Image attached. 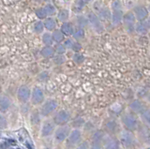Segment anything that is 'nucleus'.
I'll return each mask as SVG.
<instances>
[{
  "label": "nucleus",
  "mask_w": 150,
  "mask_h": 149,
  "mask_svg": "<svg viewBox=\"0 0 150 149\" xmlns=\"http://www.w3.org/2000/svg\"><path fill=\"white\" fill-rule=\"evenodd\" d=\"M105 129L109 133H111V134L115 133L116 129H117L116 122H115V121H112V120L108 121V122L106 123V125H105Z\"/></svg>",
  "instance_id": "nucleus-14"
},
{
  "label": "nucleus",
  "mask_w": 150,
  "mask_h": 149,
  "mask_svg": "<svg viewBox=\"0 0 150 149\" xmlns=\"http://www.w3.org/2000/svg\"><path fill=\"white\" fill-rule=\"evenodd\" d=\"M31 101L33 104L35 105H40L44 102V94L41 88L40 87H34L31 92Z\"/></svg>",
  "instance_id": "nucleus-5"
},
{
  "label": "nucleus",
  "mask_w": 150,
  "mask_h": 149,
  "mask_svg": "<svg viewBox=\"0 0 150 149\" xmlns=\"http://www.w3.org/2000/svg\"><path fill=\"white\" fill-rule=\"evenodd\" d=\"M73 60H74V62L75 63H77V64H81L83 62V60H84V57H83V55H82L81 54H74V56H73Z\"/></svg>",
  "instance_id": "nucleus-25"
},
{
  "label": "nucleus",
  "mask_w": 150,
  "mask_h": 149,
  "mask_svg": "<svg viewBox=\"0 0 150 149\" xmlns=\"http://www.w3.org/2000/svg\"><path fill=\"white\" fill-rule=\"evenodd\" d=\"M69 120H70V114L67 111L61 110L54 114L53 122L54 123V125H57L60 127V126H66V124H68Z\"/></svg>",
  "instance_id": "nucleus-3"
},
{
  "label": "nucleus",
  "mask_w": 150,
  "mask_h": 149,
  "mask_svg": "<svg viewBox=\"0 0 150 149\" xmlns=\"http://www.w3.org/2000/svg\"><path fill=\"white\" fill-rule=\"evenodd\" d=\"M36 15L40 18V19H44L47 16V13L45 8H39V10L36 11Z\"/></svg>",
  "instance_id": "nucleus-24"
},
{
  "label": "nucleus",
  "mask_w": 150,
  "mask_h": 149,
  "mask_svg": "<svg viewBox=\"0 0 150 149\" xmlns=\"http://www.w3.org/2000/svg\"><path fill=\"white\" fill-rule=\"evenodd\" d=\"M70 132V128L69 126H60L54 130V138L57 142H64L67 140Z\"/></svg>",
  "instance_id": "nucleus-4"
},
{
  "label": "nucleus",
  "mask_w": 150,
  "mask_h": 149,
  "mask_svg": "<svg viewBox=\"0 0 150 149\" xmlns=\"http://www.w3.org/2000/svg\"><path fill=\"white\" fill-rule=\"evenodd\" d=\"M135 12H136V16H137L138 19H144V18H145L147 15V11L144 7L136 8H135Z\"/></svg>",
  "instance_id": "nucleus-18"
},
{
  "label": "nucleus",
  "mask_w": 150,
  "mask_h": 149,
  "mask_svg": "<svg viewBox=\"0 0 150 149\" xmlns=\"http://www.w3.org/2000/svg\"><path fill=\"white\" fill-rule=\"evenodd\" d=\"M69 18V12L67 11H61L58 14V19L61 20V21H66Z\"/></svg>",
  "instance_id": "nucleus-27"
},
{
  "label": "nucleus",
  "mask_w": 150,
  "mask_h": 149,
  "mask_svg": "<svg viewBox=\"0 0 150 149\" xmlns=\"http://www.w3.org/2000/svg\"><path fill=\"white\" fill-rule=\"evenodd\" d=\"M102 143L106 149H120V143L116 139L112 137H103Z\"/></svg>",
  "instance_id": "nucleus-10"
},
{
  "label": "nucleus",
  "mask_w": 150,
  "mask_h": 149,
  "mask_svg": "<svg viewBox=\"0 0 150 149\" xmlns=\"http://www.w3.org/2000/svg\"><path fill=\"white\" fill-rule=\"evenodd\" d=\"M122 124L127 131H133L138 127V120L133 114H125L122 116Z\"/></svg>",
  "instance_id": "nucleus-2"
},
{
  "label": "nucleus",
  "mask_w": 150,
  "mask_h": 149,
  "mask_svg": "<svg viewBox=\"0 0 150 149\" xmlns=\"http://www.w3.org/2000/svg\"><path fill=\"white\" fill-rule=\"evenodd\" d=\"M141 115H142V119L144 120V122L145 123H149V112L148 110H144V112L141 113Z\"/></svg>",
  "instance_id": "nucleus-30"
},
{
  "label": "nucleus",
  "mask_w": 150,
  "mask_h": 149,
  "mask_svg": "<svg viewBox=\"0 0 150 149\" xmlns=\"http://www.w3.org/2000/svg\"><path fill=\"white\" fill-rule=\"evenodd\" d=\"M11 106V100L7 96L0 97V112H6Z\"/></svg>",
  "instance_id": "nucleus-11"
},
{
  "label": "nucleus",
  "mask_w": 150,
  "mask_h": 149,
  "mask_svg": "<svg viewBox=\"0 0 150 149\" xmlns=\"http://www.w3.org/2000/svg\"><path fill=\"white\" fill-rule=\"evenodd\" d=\"M76 149H89V144L86 141H84L81 143H79V145Z\"/></svg>",
  "instance_id": "nucleus-36"
},
{
  "label": "nucleus",
  "mask_w": 150,
  "mask_h": 149,
  "mask_svg": "<svg viewBox=\"0 0 150 149\" xmlns=\"http://www.w3.org/2000/svg\"><path fill=\"white\" fill-rule=\"evenodd\" d=\"M81 140H82V133L79 129H75L73 130H70L69 135L67 138L68 145L69 146L76 145V144H79V143L81 142Z\"/></svg>",
  "instance_id": "nucleus-7"
},
{
  "label": "nucleus",
  "mask_w": 150,
  "mask_h": 149,
  "mask_svg": "<svg viewBox=\"0 0 150 149\" xmlns=\"http://www.w3.org/2000/svg\"><path fill=\"white\" fill-rule=\"evenodd\" d=\"M52 38H53V40L56 41V42H61V41L64 40V35L60 30H55L54 32L53 36H52Z\"/></svg>",
  "instance_id": "nucleus-20"
},
{
  "label": "nucleus",
  "mask_w": 150,
  "mask_h": 149,
  "mask_svg": "<svg viewBox=\"0 0 150 149\" xmlns=\"http://www.w3.org/2000/svg\"><path fill=\"white\" fill-rule=\"evenodd\" d=\"M40 114L39 111H33L32 114H31V116H30V122L33 126H37L39 125L40 122Z\"/></svg>",
  "instance_id": "nucleus-13"
},
{
  "label": "nucleus",
  "mask_w": 150,
  "mask_h": 149,
  "mask_svg": "<svg viewBox=\"0 0 150 149\" xmlns=\"http://www.w3.org/2000/svg\"><path fill=\"white\" fill-rule=\"evenodd\" d=\"M72 44H73V42H72V41L71 40H67V41H66V42H65V47H69V48H71L72 47Z\"/></svg>",
  "instance_id": "nucleus-38"
},
{
  "label": "nucleus",
  "mask_w": 150,
  "mask_h": 149,
  "mask_svg": "<svg viewBox=\"0 0 150 149\" xmlns=\"http://www.w3.org/2000/svg\"><path fill=\"white\" fill-rule=\"evenodd\" d=\"M25 145L27 146V148H28V149H33V147H32V146H30V144L28 143H25Z\"/></svg>",
  "instance_id": "nucleus-39"
},
{
  "label": "nucleus",
  "mask_w": 150,
  "mask_h": 149,
  "mask_svg": "<svg viewBox=\"0 0 150 149\" xmlns=\"http://www.w3.org/2000/svg\"><path fill=\"white\" fill-rule=\"evenodd\" d=\"M61 32L65 35H71L73 33V27L69 23H65L61 27Z\"/></svg>",
  "instance_id": "nucleus-16"
},
{
  "label": "nucleus",
  "mask_w": 150,
  "mask_h": 149,
  "mask_svg": "<svg viewBox=\"0 0 150 149\" xmlns=\"http://www.w3.org/2000/svg\"><path fill=\"white\" fill-rule=\"evenodd\" d=\"M129 108L133 113H136V114H141L142 112H144L145 110L144 105L140 100H133L129 104Z\"/></svg>",
  "instance_id": "nucleus-12"
},
{
  "label": "nucleus",
  "mask_w": 150,
  "mask_h": 149,
  "mask_svg": "<svg viewBox=\"0 0 150 149\" xmlns=\"http://www.w3.org/2000/svg\"><path fill=\"white\" fill-rule=\"evenodd\" d=\"M30 95H31V90L30 88L26 85H22L18 89L17 92V97L19 101H21L22 103H25L30 100Z\"/></svg>",
  "instance_id": "nucleus-9"
},
{
  "label": "nucleus",
  "mask_w": 150,
  "mask_h": 149,
  "mask_svg": "<svg viewBox=\"0 0 150 149\" xmlns=\"http://www.w3.org/2000/svg\"><path fill=\"white\" fill-rule=\"evenodd\" d=\"M8 122H7V119L5 116L3 115H0V128H6V126H7Z\"/></svg>",
  "instance_id": "nucleus-35"
},
{
  "label": "nucleus",
  "mask_w": 150,
  "mask_h": 149,
  "mask_svg": "<svg viewBox=\"0 0 150 149\" xmlns=\"http://www.w3.org/2000/svg\"><path fill=\"white\" fill-rule=\"evenodd\" d=\"M54 51L53 48L50 47V46H46V47H44L41 50V54L46 58L54 56Z\"/></svg>",
  "instance_id": "nucleus-17"
},
{
  "label": "nucleus",
  "mask_w": 150,
  "mask_h": 149,
  "mask_svg": "<svg viewBox=\"0 0 150 149\" xmlns=\"http://www.w3.org/2000/svg\"><path fill=\"white\" fill-rule=\"evenodd\" d=\"M43 26H45L46 29H48V30H54L55 27V23L54 19H52V18H47L44 21Z\"/></svg>",
  "instance_id": "nucleus-19"
},
{
  "label": "nucleus",
  "mask_w": 150,
  "mask_h": 149,
  "mask_svg": "<svg viewBox=\"0 0 150 149\" xmlns=\"http://www.w3.org/2000/svg\"><path fill=\"white\" fill-rule=\"evenodd\" d=\"M147 30V24L142 22V23H139L137 25V31L140 32V33H144Z\"/></svg>",
  "instance_id": "nucleus-23"
},
{
  "label": "nucleus",
  "mask_w": 150,
  "mask_h": 149,
  "mask_svg": "<svg viewBox=\"0 0 150 149\" xmlns=\"http://www.w3.org/2000/svg\"><path fill=\"white\" fill-rule=\"evenodd\" d=\"M71 49H73L75 52H79V51L81 50V45H80L79 43H73Z\"/></svg>",
  "instance_id": "nucleus-37"
},
{
  "label": "nucleus",
  "mask_w": 150,
  "mask_h": 149,
  "mask_svg": "<svg viewBox=\"0 0 150 149\" xmlns=\"http://www.w3.org/2000/svg\"><path fill=\"white\" fill-rule=\"evenodd\" d=\"M65 51H66V47H65L64 45H62V44H58V45L55 47V52L57 53L59 55L63 54L65 53Z\"/></svg>",
  "instance_id": "nucleus-32"
},
{
  "label": "nucleus",
  "mask_w": 150,
  "mask_h": 149,
  "mask_svg": "<svg viewBox=\"0 0 150 149\" xmlns=\"http://www.w3.org/2000/svg\"><path fill=\"white\" fill-rule=\"evenodd\" d=\"M57 102L54 100H47L43 102V104L41 105L40 109V114L43 117H48L52 115L57 109Z\"/></svg>",
  "instance_id": "nucleus-1"
},
{
  "label": "nucleus",
  "mask_w": 150,
  "mask_h": 149,
  "mask_svg": "<svg viewBox=\"0 0 150 149\" xmlns=\"http://www.w3.org/2000/svg\"><path fill=\"white\" fill-rule=\"evenodd\" d=\"M48 78H49V73L46 72V71L41 72L39 75V77H38V79H39L40 81H46Z\"/></svg>",
  "instance_id": "nucleus-33"
},
{
  "label": "nucleus",
  "mask_w": 150,
  "mask_h": 149,
  "mask_svg": "<svg viewBox=\"0 0 150 149\" xmlns=\"http://www.w3.org/2000/svg\"><path fill=\"white\" fill-rule=\"evenodd\" d=\"M72 34H73V37L76 40H81L84 37V31L83 29H81V28H78L75 31H73Z\"/></svg>",
  "instance_id": "nucleus-21"
},
{
  "label": "nucleus",
  "mask_w": 150,
  "mask_h": 149,
  "mask_svg": "<svg viewBox=\"0 0 150 149\" xmlns=\"http://www.w3.org/2000/svg\"><path fill=\"white\" fill-rule=\"evenodd\" d=\"M34 29L37 33H41L42 30H43V24L41 22H37L34 25Z\"/></svg>",
  "instance_id": "nucleus-29"
},
{
  "label": "nucleus",
  "mask_w": 150,
  "mask_h": 149,
  "mask_svg": "<svg viewBox=\"0 0 150 149\" xmlns=\"http://www.w3.org/2000/svg\"><path fill=\"white\" fill-rule=\"evenodd\" d=\"M101 143L102 141H100V140H93L91 148H89V149H102Z\"/></svg>",
  "instance_id": "nucleus-26"
},
{
  "label": "nucleus",
  "mask_w": 150,
  "mask_h": 149,
  "mask_svg": "<svg viewBox=\"0 0 150 149\" xmlns=\"http://www.w3.org/2000/svg\"><path fill=\"white\" fill-rule=\"evenodd\" d=\"M55 130V125L53 122V120H45L41 127V136L48 137L54 134Z\"/></svg>",
  "instance_id": "nucleus-8"
},
{
  "label": "nucleus",
  "mask_w": 150,
  "mask_h": 149,
  "mask_svg": "<svg viewBox=\"0 0 150 149\" xmlns=\"http://www.w3.org/2000/svg\"><path fill=\"white\" fill-rule=\"evenodd\" d=\"M125 22H126L127 25L129 24L128 28L131 32V31H132V29H133V23H134V16H133L132 13H128V14L125 16Z\"/></svg>",
  "instance_id": "nucleus-15"
},
{
  "label": "nucleus",
  "mask_w": 150,
  "mask_h": 149,
  "mask_svg": "<svg viewBox=\"0 0 150 149\" xmlns=\"http://www.w3.org/2000/svg\"><path fill=\"white\" fill-rule=\"evenodd\" d=\"M121 14L122 12L120 11H115V14L114 16H112V20H114V22L115 23V24H117V23H119L120 20H121Z\"/></svg>",
  "instance_id": "nucleus-28"
},
{
  "label": "nucleus",
  "mask_w": 150,
  "mask_h": 149,
  "mask_svg": "<svg viewBox=\"0 0 150 149\" xmlns=\"http://www.w3.org/2000/svg\"><path fill=\"white\" fill-rule=\"evenodd\" d=\"M54 62L56 64V65H61L65 62V58L63 56H61V55H58V56H56L54 58Z\"/></svg>",
  "instance_id": "nucleus-34"
},
{
  "label": "nucleus",
  "mask_w": 150,
  "mask_h": 149,
  "mask_svg": "<svg viewBox=\"0 0 150 149\" xmlns=\"http://www.w3.org/2000/svg\"><path fill=\"white\" fill-rule=\"evenodd\" d=\"M45 11H46L47 15H54L55 12V8L52 5H47L45 7Z\"/></svg>",
  "instance_id": "nucleus-31"
},
{
  "label": "nucleus",
  "mask_w": 150,
  "mask_h": 149,
  "mask_svg": "<svg viewBox=\"0 0 150 149\" xmlns=\"http://www.w3.org/2000/svg\"><path fill=\"white\" fill-rule=\"evenodd\" d=\"M119 142L123 146L129 148L134 144V137L130 131H127L126 130V131H123L120 133Z\"/></svg>",
  "instance_id": "nucleus-6"
},
{
  "label": "nucleus",
  "mask_w": 150,
  "mask_h": 149,
  "mask_svg": "<svg viewBox=\"0 0 150 149\" xmlns=\"http://www.w3.org/2000/svg\"><path fill=\"white\" fill-rule=\"evenodd\" d=\"M42 41H43V43L46 44V46H49L52 44L53 42V38H52V36L50 34H44L43 37H42Z\"/></svg>",
  "instance_id": "nucleus-22"
}]
</instances>
